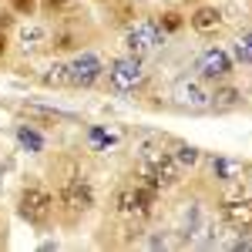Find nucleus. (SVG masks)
<instances>
[{
    "label": "nucleus",
    "instance_id": "f257e3e1",
    "mask_svg": "<svg viewBox=\"0 0 252 252\" xmlns=\"http://www.w3.org/2000/svg\"><path fill=\"white\" fill-rule=\"evenodd\" d=\"M141 178H145V185H152V189H172V185H178V178H182V165L175 161L172 152H165V148H148V152L141 155Z\"/></svg>",
    "mask_w": 252,
    "mask_h": 252
},
{
    "label": "nucleus",
    "instance_id": "f03ea898",
    "mask_svg": "<svg viewBox=\"0 0 252 252\" xmlns=\"http://www.w3.org/2000/svg\"><path fill=\"white\" fill-rule=\"evenodd\" d=\"M155 202H158V189H152V185H131V189H121L118 198H115L118 212L125 215L128 222H145V219H152Z\"/></svg>",
    "mask_w": 252,
    "mask_h": 252
},
{
    "label": "nucleus",
    "instance_id": "7ed1b4c3",
    "mask_svg": "<svg viewBox=\"0 0 252 252\" xmlns=\"http://www.w3.org/2000/svg\"><path fill=\"white\" fill-rule=\"evenodd\" d=\"M17 212L27 225H37L40 229L54 215V198H51V192H44V189H24L20 198H17Z\"/></svg>",
    "mask_w": 252,
    "mask_h": 252
},
{
    "label": "nucleus",
    "instance_id": "20e7f679",
    "mask_svg": "<svg viewBox=\"0 0 252 252\" xmlns=\"http://www.w3.org/2000/svg\"><path fill=\"white\" fill-rule=\"evenodd\" d=\"M145 81V71H141V58H118L111 67H108V88L118 91V94H131L135 88H141Z\"/></svg>",
    "mask_w": 252,
    "mask_h": 252
},
{
    "label": "nucleus",
    "instance_id": "39448f33",
    "mask_svg": "<svg viewBox=\"0 0 252 252\" xmlns=\"http://www.w3.org/2000/svg\"><path fill=\"white\" fill-rule=\"evenodd\" d=\"M161 27H158V20H138L128 27V34H125V47H128V54L131 58H145V54H152L158 44H161Z\"/></svg>",
    "mask_w": 252,
    "mask_h": 252
},
{
    "label": "nucleus",
    "instance_id": "423d86ee",
    "mask_svg": "<svg viewBox=\"0 0 252 252\" xmlns=\"http://www.w3.org/2000/svg\"><path fill=\"white\" fill-rule=\"evenodd\" d=\"M219 215L222 222L235 229V232H252V198L246 195H229L219 202Z\"/></svg>",
    "mask_w": 252,
    "mask_h": 252
},
{
    "label": "nucleus",
    "instance_id": "0eeeda50",
    "mask_svg": "<svg viewBox=\"0 0 252 252\" xmlns=\"http://www.w3.org/2000/svg\"><path fill=\"white\" fill-rule=\"evenodd\" d=\"M101 74H104V64L94 54H78L67 64V88H91Z\"/></svg>",
    "mask_w": 252,
    "mask_h": 252
},
{
    "label": "nucleus",
    "instance_id": "6e6552de",
    "mask_svg": "<svg viewBox=\"0 0 252 252\" xmlns=\"http://www.w3.org/2000/svg\"><path fill=\"white\" fill-rule=\"evenodd\" d=\"M172 97L178 108H189V111H209L212 108V91H205L198 81H178Z\"/></svg>",
    "mask_w": 252,
    "mask_h": 252
},
{
    "label": "nucleus",
    "instance_id": "1a4fd4ad",
    "mask_svg": "<svg viewBox=\"0 0 252 252\" xmlns=\"http://www.w3.org/2000/svg\"><path fill=\"white\" fill-rule=\"evenodd\" d=\"M61 205H64L71 215L88 212V209L94 205V192H91V185H88V182H81V178L64 182V185H61Z\"/></svg>",
    "mask_w": 252,
    "mask_h": 252
},
{
    "label": "nucleus",
    "instance_id": "9d476101",
    "mask_svg": "<svg viewBox=\"0 0 252 252\" xmlns=\"http://www.w3.org/2000/svg\"><path fill=\"white\" fill-rule=\"evenodd\" d=\"M195 71H198L205 81H225L229 74H232V58H229L225 51H219V47H209V51L198 58Z\"/></svg>",
    "mask_w": 252,
    "mask_h": 252
},
{
    "label": "nucleus",
    "instance_id": "9b49d317",
    "mask_svg": "<svg viewBox=\"0 0 252 252\" xmlns=\"http://www.w3.org/2000/svg\"><path fill=\"white\" fill-rule=\"evenodd\" d=\"M189 20H192V27L198 34H215V31L222 27V14H219L215 7H209V3H205V7H195V14Z\"/></svg>",
    "mask_w": 252,
    "mask_h": 252
},
{
    "label": "nucleus",
    "instance_id": "f8f14e48",
    "mask_svg": "<svg viewBox=\"0 0 252 252\" xmlns=\"http://www.w3.org/2000/svg\"><path fill=\"white\" fill-rule=\"evenodd\" d=\"M40 44H47V27H40V24H24V27H20V47H24V51H37Z\"/></svg>",
    "mask_w": 252,
    "mask_h": 252
},
{
    "label": "nucleus",
    "instance_id": "ddd939ff",
    "mask_svg": "<svg viewBox=\"0 0 252 252\" xmlns=\"http://www.w3.org/2000/svg\"><path fill=\"white\" fill-rule=\"evenodd\" d=\"M239 101H242V94H239L235 88H229V84L212 91V108H215V111H229V108H235Z\"/></svg>",
    "mask_w": 252,
    "mask_h": 252
},
{
    "label": "nucleus",
    "instance_id": "4468645a",
    "mask_svg": "<svg viewBox=\"0 0 252 252\" xmlns=\"http://www.w3.org/2000/svg\"><path fill=\"white\" fill-rule=\"evenodd\" d=\"M212 172L219 175L222 182H239V178H242V165H239V161H229V158H215Z\"/></svg>",
    "mask_w": 252,
    "mask_h": 252
},
{
    "label": "nucleus",
    "instance_id": "2eb2a0df",
    "mask_svg": "<svg viewBox=\"0 0 252 252\" xmlns=\"http://www.w3.org/2000/svg\"><path fill=\"white\" fill-rule=\"evenodd\" d=\"M44 84H51V88H67V64H51L47 74H44Z\"/></svg>",
    "mask_w": 252,
    "mask_h": 252
},
{
    "label": "nucleus",
    "instance_id": "dca6fc26",
    "mask_svg": "<svg viewBox=\"0 0 252 252\" xmlns=\"http://www.w3.org/2000/svg\"><path fill=\"white\" fill-rule=\"evenodd\" d=\"M235 61L239 64H252V31L235 40Z\"/></svg>",
    "mask_w": 252,
    "mask_h": 252
},
{
    "label": "nucleus",
    "instance_id": "f3484780",
    "mask_svg": "<svg viewBox=\"0 0 252 252\" xmlns=\"http://www.w3.org/2000/svg\"><path fill=\"white\" fill-rule=\"evenodd\" d=\"M182 24H185V20H182V14H178V10H165V14H161V20H158L161 34H175Z\"/></svg>",
    "mask_w": 252,
    "mask_h": 252
},
{
    "label": "nucleus",
    "instance_id": "a211bd4d",
    "mask_svg": "<svg viewBox=\"0 0 252 252\" xmlns=\"http://www.w3.org/2000/svg\"><path fill=\"white\" fill-rule=\"evenodd\" d=\"M172 155H175V161H178V165H189V168L198 161V152H195V148H189V145H178Z\"/></svg>",
    "mask_w": 252,
    "mask_h": 252
},
{
    "label": "nucleus",
    "instance_id": "6ab92c4d",
    "mask_svg": "<svg viewBox=\"0 0 252 252\" xmlns=\"http://www.w3.org/2000/svg\"><path fill=\"white\" fill-rule=\"evenodd\" d=\"M10 10H14V14H24V17H31V14L37 10V0H10Z\"/></svg>",
    "mask_w": 252,
    "mask_h": 252
},
{
    "label": "nucleus",
    "instance_id": "aec40b11",
    "mask_svg": "<svg viewBox=\"0 0 252 252\" xmlns=\"http://www.w3.org/2000/svg\"><path fill=\"white\" fill-rule=\"evenodd\" d=\"M74 44H78V37H74L71 31H64V34H58V37H54V47H61V51H71Z\"/></svg>",
    "mask_w": 252,
    "mask_h": 252
},
{
    "label": "nucleus",
    "instance_id": "412c9836",
    "mask_svg": "<svg viewBox=\"0 0 252 252\" xmlns=\"http://www.w3.org/2000/svg\"><path fill=\"white\" fill-rule=\"evenodd\" d=\"M40 3H44V10H51V14H61V10L71 3V0H40Z\"/></svg>",
    "mask_w": 252,
    "mask_h": 252
},
{
    "label": "nucleus",
    "instance_id": "4be33fe9",
    "mask_svg": "<svg viewBox=\"0 0 252 252\" xmlns=\"http://www.w3.org/2000/svg\"><path fill=\"white\" fill-rule=\"evenodd\" d=\"M20 141H24V145H31L34 152L40 148V138H37V135H31V131H20Z\"/></svg>",
    "mask_w": 252,
    "mask_h": 252
},
{
    "label": "nucleus",
    "instance_id": "5701e85b",
    "mask_svg": "<svg viewBox=\"0 0 252 252\" xmlns=\"http://www.w3.org/2000/svg\"><path fill=\"white\" fill-rule=\"evenodd\" d=\"M14 24V10H0V31H7Z\"/></svg>",
    "mask_w": 252,
    "mask_h": 252
},
{
    "label": "nucleus",
    "instance_id": "b1692460",
    "mask_svg": "<svg viewBox=\"0 0 252 252\" xmlns=\"http://www.w3.org/2000/svg\"><path fill=\"white\" fill-rule=\"evenodd\" d=\"M7 47H10V44H7V31H0V58L7 54Z\"/></svg>",
    "mask_w": 252,
    "mask_h": 252
}]
</instances>
